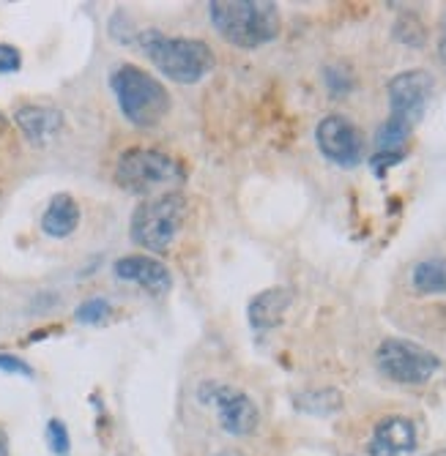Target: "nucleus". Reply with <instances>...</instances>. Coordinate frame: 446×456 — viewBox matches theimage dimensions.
Returning a JSON list of instances; mask_svg holds the SVG:
<instances>
[{
  "label": "nucleus",
  "instance_id": "1",
  "mask_svg": "<svg viewBox=\"0 0 446 456\" xmlns=\"http://www.w3.org/2000/svg\"><path fill=\"white\" fill-rule=\"evenodd\" d=\"M209 17L233 47L255 50L279 36V12L271 0H214Z\"/></svg>",
  "mask_w": 446,
  "mask_h": 456
},
{
  "label": "nucleus",
  "instance_id": "2",
  "mask_svg": "<svg viewBox=\"0 0 446 456\" xmlns=\"http://www.w3.org/2000/svg\"><path fill=\"white\" fill-rule=\"evenodd\" d=\"M145 58L178 86H194L214 69L211 47L200 38L165 36L156 28H148L137 36Z\"/></svg>",
  "mask_w": 446,
  "mask_h": 456
},
{
  "label": "nucleus",
  "instance_id": "3",
  "mask_svg": "<svg viewBox=\"0 0 446 456\" xmlns=\"http://www.w3.org/2000/svg\"><path fill=\"white\" fill-rule=\"evenodd\" d=\"M110 88L124 118L137 129H153L170 110V96L165 86L135 63L115 66L110 74Z\"/></svg>",
  "mask_w": 446,
  "mask_h": 456
},
{
  "label": "nucleus",
  "instance_id": "4",
  "mask_svg": "<svg viewBox=\"0 0 446 456\" xmlns=\"http://www.w3.org/2000/svg\"><path fill=\"white\" fill-rule=\"evenodd\" d=\"M184 219H186V197L181 191H165L137 205V211L132 214L129 235L140 248L161 255L178 238Z\"/></svg>",
  "mask_w": 446,
  "mask_h": 456
},
{
  "label": "nucleus",
  "instance_id": "5",
  "mask_svg": "<svg viewBox=\"0 0 446 456\" xmlns=\"http://www.w3.org/2000/svg\"><path fill=\"white\" fill-rule=\"evenodd\" d=\"M186 178L184 167L168 153L153 148H129L115 164V183L129 194H151Z\"/></svg>",
  "mask_w": 446,
  "mask_h": 456
},
{
  "label": "nucleus",
  "instance_id": "6",
  "mask_svg": "<svg viewBox=\"0 0 446 456\" xmlns=\"http://www.w3.org/2000/svg\"><path fill=\"white\" fill-rule=\"evenodd\" d=\"M381 375L400 386H425L441 369V358L409 339H384L376 350Z\"/></svg>",
  "mask_w": 446,
  "mask_h": 456
},
{
  "label": "nucleus",
  "instance_id": "7",
  "mask_svg": "<svg viewBox=\"0 0 446 456\" xmlns=\"http://www.w3.org/2000/svg\"><path fill=\"white\" fill-rule=\"evenodd\" d=\"M200 402H206L217 410L219 416V424L227 435H235V437H247L258 429L260 424V412H258V404L233 386H225V383H217V380H209L202 383L200 391H197Z\"/></svg>",
  "mask_w": 446,
  "mask_h": 456
},
{
  "label": "nucleus",
  "instance_id": "8",
  "mask_svg": "<svg viewBox=\"0 0 446 456\" xmlns=\"http://www.w3.org/2000/svg\"><path fill=\"white\" fill-rule=\"evenodd\" d=\"M386 94H389V120L414 132L433 96V77L425 69L400 71L389 79Z\"/></svg>",
  "mask_w": 446,
  "mask_h": 456
},
{
  "label": "nucleus",
  "instance_id": "9",
  "mask_svg": "<svg viewBox=\"0 0 446 456\" xmlns=\"http://www.w3.org/2000/svg\"><path fill=\"white\" fill-rule=\"evenodd\" d=\"M315 142L323 159L343 170H353L364 159V137L345 115H326L315 126Z\"/></svg>",
  "mask_w": 446,
  "mask_h": 456
},
{
  "label": "nucleus",
  "instance_id": "10",
  "mask_svg": "<svg viewBox=\"0 0 446 456\" xmlns=\"http://www.w3.org/2000/svg\"><path fill=\"white\" fill-rule=\"evenodd\" d=\"M115 276L120 281H132V284H140L145 287L148 293L153 296H165L168 289L173 287V276L168 271L165 263H159L156 257H148V255H127L115 260L112 265Z\"/></svg>",
  "mask_w": 446,
  "mask_h": 456
},
{
  "label": "nucleus",
  "instance_id": "11",
  "mask_svg": "<svg viewBox=\"0 0 446 456\" xmlns=\"http://www.w3.org/2000/svg\"><path fill=\"white\" fill-rule=\"evenodd\" d=\"M417 448V427L405 416H389L376 424L368 443L370 456H405Z\"/></svg>",
  "mask_w": 446,
  "mask_h": 456
},
{
  "label": "nucleus",
  "instance_id": "12",
  "mask_svg": "<svg viewBox=\"0 0 446 456\" xmlns=\"http://www.w3.org/2000/svg\"><path fill=\"white\" fill-rule=\"evenodd\" d=\"M14 123L30 145H47L63 129V112L45 104H25L14 112Z\"/></svg>",
  "mask_w": 446,
  "mask_h": 456
},
{
  "label": "nucleus",
  "instance_id": "13",
  "mask_svg": "<svg viewBox=\"0 0 446 456\" xmlns=\"http://www.w3.org/2000/svg\"><path fill=\"white\" fill-rule=\"evenodd\" d=\"M293 301V293L288 287H271V289H263L260 296H255L250 301V325L255 330H268L274 325L282 322V314L288 312Z\"/></svg>",
  "mask_w": 446,
  "mask_h": 456
},
{
  "label": "nucleus",
  "instance_id": "14",
  "mask_svg": "<svg viewBox=\"0 0 446 456\" xmlns=\"http://www.w3.org/2000/svg\"><path fill=\"white\" fill-rule=\"evenodd\" d=\"M79 224V205L71 194H55L42 216V230L50 238H66Z\"/></svg>",
  "mask_w": 446,
  "mask_h": 456
},
{
  "label": "nucleus",
  "instance_id": "15",
  "mask_svg": "<svg viewBox=\"0 0 446 456\" xmlns=\"http://www.w3.org/2000/svg\"><path fill=\"white\" fill-rule=\"evenodd\" d=\"M411 284L419 296H443L446 293V260L430 257L414 265Z\"/></svg>",
  "mask_w": 446,
  "mask_h": 456
},
{
  "label": "nucleus",
  "instance_id": "16",
  "mask_svg": "<svg viewBox=\"0 0 446 456\" xmlns=\"http://www.w3.org/2000/svg\"><path fill=\"white\" fill-rule=\"evenodd\" d=\"M296 407L310 412V416H332L343 407V394L334 388H320V391H307L296 396Z\"/></svg>",
  "mask_w": 446,
  "mask_h": 456
},
{
  "label": "nucleus",
  "instance_id": "17",
  "mask_svg": "<svg viewBox=\"0 0 446 456\" xmlns=\"http://www.w3.org/2000/svg\"><path fill=\"white\" fill-rule=\"evenodd\" d=\"M394 38L405 47H422L427 33H425V25L417 14H402L394 25Z\"/></svg>",
  "mask_w": 446,
  "mask_h": 456
},
{
  "label": "nucleus",
  "instance_id": "18",
  "mask_svg": "<svg viewBox=\"0 0 446 456\" xmlns=\"http://www.w3.org/2000/svg\"><path fill=\"white\" fill-rule=\"evenodd\" d=\"M323 82L332 99H345L353 91V74L345 66H326L323 69Z\"/></svg>",
  "mask_w": 446,
  "mask_h": 456
},
{
  "label": "nucleus",
  "instance_id": "19",
  "mask_svg": "<svg viewBox=\"0 0 446 456\" xmlns=\"http://www.w3.org/2000/svg\"><path fill=\"white\" fill-rule=\"evenodd\" d=\"M110 312H112V306H110L107 298H88V301H83L77 306L74 317H77V322H83V325H96V322L107 320Z\"/></svg>",
  "mask_w": 446,
  "mask_h": 456
},
{
  "label": "nucleus",
  "instance_id": "20",
  "mask_svg": "<svg viewBox=\"0 0 446 456\" xmlns=\"http://www.w3.org/2000/svg\"><path fill=\"white\" fill-rule=\"evenodd\" d=\"M47 440H50V448L55 451V453H66L69 451V432H66V424L63 421H58V419H53L50 424H47Z\"/></svg>",
  "mask_w": 446,
  "mask_h": 456
},
{
  "label": "nucleus",
  "instance_id": "21",
  "mask_svg": "<svg viewBox=\"0 0 446 456\" xmlns=\"http://www.w3.org/2000/svg\"><path fill=\"white\" fill-rule=\"evenodd\" d=\"M402 159H405V153H373L370 167H373V173H376L378 178H384L386 170H389V167H397V164H400Z\"/></svg>",
  "mask_w": 446,
  "mask_h": 456
},
{
  "label": "nucleus",
  "instance_id": "22",
  "mask_svg": "<svg viewBox=\"0 0 446 456\" xmlns=\"http://www.w3.org/2000/svg\"><path fill=\"white\" fill-rule=\"evenodd\" d=\"M20 66H22L20 50H17V47H12V45H0V74L20 71Z\"/></svg>",
  "mask_w": 446,
  "mask_h": 456
},
{
  "label": "nucleus",
  "instance_id": "23",
  "mask_svg": "<svg viewBox=\"0 0 446 456\" xmlns=\"http://www.w3.org/2000/svg\"><path fill=\"white\" fill-rule=\"evenodd\" d=\"M0 369L9 371V375H22V378H33V369L17 358V355H0Z\"/></svg>",
  "mask_w": 446,
  "mask_h": 456
},
{
  "label": "nucleus",
  "instance_id": "24",
  "mask_svg": "<svg viewBox=\"0 0 446 456\" xmlns=\"http://www.w3.org/2000/svg\"><path fill=\"white\" fill-rule=\"evenodd\" d=\"M438 55L446 63V20H443V33H441V41H438Z\"/></svg>",
  "mask_w": 446,
  "mask_h": 456
},
{
  "label": "nucleus",
  "instance_id": "25",
  "mask_svg": "<svg viewBox=\"0 0 446 456\" xmlns=\"http://www.w3.org/2000/svg\"><path fill=\"white\" fill-rule=\"evenodd\" d=\"M0 456H9V437L4 429H0Z\"/></svg>",
  "mask_w": 446,
  "mask_h": 456
},
{
  "label": "nucleus",
  "instance_id": "26",
  "mask_svg": "<svg viewBox=\"0 0 446 456\" xmlns=\"http://www.w3.org/2000/svg\"><path fill=\"white\" fill-rule=\"evenodd\" d=\"M427 456H446V448H441V451H433V453H427Z\"/></svg>",
  "mask_w": 446,
  "mask_h": 456
},
{
  "label": "nucleus",
  "instance_id": "27",
  "mask_svg": "<svg viewBox=\"0 0 446 456\" xmlns=\"http://www.w3.org/2000/svg\"><path fill=\"white\" fill-rule=\"evenodd\" d=\"M4 126H6V118H4V115H0V132H4Z\"/></svg>",
  "mask_w": 446,
  "mask_h": 456
}]
</instances>
